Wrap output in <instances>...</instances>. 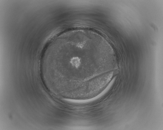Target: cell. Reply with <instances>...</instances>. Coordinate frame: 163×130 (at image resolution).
I'll use <instances>...</instances> for the list:
<instances>
[{"label": "cell", "instance_id": "cell-1", "mask_svg": "<svg viewBox=\"0 0 163 130\" xmlns=\"http://www.w3.org/2000/svg\"><path fill=\"white\" fill-rule=\"evenodd\" d=\"M80 60L79 57L74 56L71 59L70 62L72 66L77 68L80 67L81 64Z\"/></svg>", "mask_w": 163, "mask_h": 130}]
</instances>
